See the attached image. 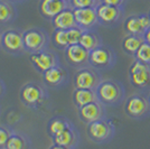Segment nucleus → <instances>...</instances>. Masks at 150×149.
Segmentation results:
<instances>
[{
    "instance_id": "obj_1",
    "label": "nucleus",
    "mask_w": 150,
    "mask_h": 149,
    "mask_svg": "<svg viewBox=\"0 0 150 149\" xmlns=\"http://www.w3.org/2000/svg\"><path fill=\"white\" fill-rule=\"evenodd\" d=\"M98 99L101 103L108 106H119L125 98L123 85L114 80H104L99 84L95 90Z\"/></svg>"
},
{
    "instance_id": "obj_2",
    "label": "nucleus",
    "mask_w": 150,
    "mask_h": 149,
    "mask_svg": "<svg viewBox=\"0 0 150 149\" xmlns=\"http://www.w3.org/2000/svg\"><path fill=\"white\" fill-rule=\"evenodd\" d=\"M125 114L134 120H142L150 114V101L142 91L131 94L125 103Z\"/></svg>"
},
{
    "instance_id": "obj_3",
    "label": "nucleus",
    "mask_w": 150,
    "mask_h": 149,
    "mask_svg": "<svg viewBox=\"0 0 150 149\" xmlns=\"http://www.w3.org/2000/svg\"><path fill=\"white\" fill-rule=\"evenodd\" d=\"M129 81L134 89L142 92L150 89V64L134 60L129 67Z\"/></svg>"
},
{
    "instance_id": "obj_4",
    "label": "nucleus",
    "mask_w": 150,
    "mask_h": 149,
    "mask_svg": "<svg viewBox=\"0 0 150 149\" xmlns=\"http://www.w3.org/2000/svg\"><path fill=\"white\" fill-rule=\"evenodd\" d=\"M115 128L111 120L101 119L88 124V135L95 143H106L114 137Z\"/></svg>"
},
{
    "instance_id": "obj_5",
    "label": "nucleus",
    "mask_w": 150,
    "mask_h": 149,
    "mask_svg": "<svg viewBox=\"0 0 150 149\" xmlns=\"http://www.w3.org/2000/svg\"><path fill=\"white\" fill-rule=\"evenodd\" d=\"M88 63L95 68H110L115 64V53L110 47L101 45L90 52Z\"/></svg>"
},
{
    "instance_id": "obj_6",
    "label": "nucleus",
    "mask_w": 150,
    "mask_h": 149,
    "mask_svg": "<svg viewBox=\"0 0 150 149\" xmlns=\"http://www.w3.org/2000/svg\"><path fill=\"white\" fill-rule=\"evenodd\" d=\"M95 9L99 23L104 26L117 25L123 17V8L109 6L101 2L100 5L95 7Z\"/></svg>"
},
{
    "instance_id": "obj_7",
    "label": "nucleus",
    "mask_w": 150,
    "mask_h": 149,
    "mask_svg": "<svg viewBox=\"0 0 150 149\" xmlns=\"http://www.w3.org/2000/svg\"><path fill=\"white\" fill-rule=\"evenodd\" d=\"M150 28L149 13L131 15L125 20V29L129 35L144 36V33Z\"/></svg>"
},
{
    "instance_id": "obj_8",
    "label": "nucleus",
    "mask_w": 150,
    "mask_h": 149,
    "mask_svg": "<svg viewBox=\"0 0 150 149\" xmlns=\"http://www.w3.org/2000/svg\"><path fill=\"white\" fill-rule=\"evenodd\" d=\"M102 80L100 75L94 70L91 68H82L75 75L74 84L76 89H88V90H96Z\"/></svg>"
},
{
    "instance_id": "obj_9",
    "label": "nucleus",
    "mask_w": 150,
    "mask_h": 149,
    "mask_svg": "<svg viewBox=\"0 0 150 149\" xmlns=\"http://www.w3.org/2000/svg\"><path fill=\"white\" fill-rule=\"evenodd\" d=\"M76 25L84 31H88L99 23L95 7L90 8H75L73 9Z\"/></svg>"
},
{
    "instance_id": "obj_10",
    "label": "nucleus",
    "mask_w": 150,
    "mask_h": 149,
    "mask_svg": "<svg viewBox=\"0 0 150 149\" xmlns=\"http://www.w3.org/2000/svg\"><path fill=\"white\" fill-rule=\"evenodd\" d=\"M104 114H105V111L103 108V103H101L100 101H95L80 108V117L88 124L101 119H104Z\"/></svg>"
},
{
    "instance_id": "obj_11",
    "label": "nucleus",
    "mask_w": 150,
    "mask_h": 149,
    "mask_svg": "<svg viewBox=\"0 0 150 149\" xmlns=\"http://www.w3.org/2000/svg\"><path fill=\"white\" fill-rule=\"evenodd\" d=\"M88 57H90V52L80 44L69 45V47H66V58L71 64L82 65L88 62Z\"/></svg>"
},
{
    "instance_id": "obj_12",
    "label": "nucleus",
    "mask_w": 150,
    "mask_h": 149,
    "mask_svg": "<svg viewBox=\"0 0 150 149\" xmlns=\"http://www.w3.org/2000/svg\"><path fill=\"white\" fill-rule=\"evenodd\" d=\"M53 24L56 29H62V31H69L77 26L75 21L74 13L71 9H65L57 16H55L53 18Z\"/></svg>"
},
{
    "instance_id": "obj_13",
    "label": "nucleus",
    "mask_w": 150,
    "mask_h": 149,
    "mask_svg": "<svg viewBox=\"0 0 150 149\" xmlns=\"http://www.w3.org/2000/svg\"><path fill=\"white\" fill-rule=\"evenodd\" d=\"M65 9L67 8L64 0H42L40 2V11L46 17L54 18Z\"/></svg>"
},
{
    "instance_id": "obj_14",
    "label": "nucleus",
    "mask_w": 150,
    "mask_h": 149,
    "mask_svg": "<svg viewBox=\"0 0 150 149\" xmlns=\"http://www.w3.org/2000/svg\"><path fill=\"white\" fill-rule=\"evenodd\" d=\"M2 44L10 52H17L21 50L24 46V39L23 36L17 31H9L4 34L2 36Z\"/></svg>"
},
{
    "instance_id": "obj_15",
    "label": "nucleus",
    "mask_w": 150,
    "mask_h": 149,
    "mask_svg": "<svg viewBox=\"0 0 150 149\" xmlns=\"http://www.w3.org/2000/svg\"><path fill=\"white\" fill-rule=\"evenodd\" d=\"M73 98H74L75 104L79 108H82L95 101H99L95 90H88V89H76Z\"/></svg>"
},
{
    "instance_id": "obj_16",
    "label": "nucleus",
    "mask_w": 150,
    "mask_h": 149,
    "mask_svg": "<svg viewBox=\"0 0 150 149\" xmlns=\"http://www.w3.org/2000/svg\"><path fill=\"white\" fill-rule=\"evenodd\" d=\"M30 60L35 64V66L43 72H46L47 70L55 66V57L52 54H47L44 52L33 54L30 56Z\"/></svg>"
},
{
    "instance_id": "obj_17",
    "label": "nucleus",
    "mask_w": 150,
    "mask_h": 149,
    "mask_svg": "<svg viewBox=\"0 0 150 149\" xmlns=\"http://www.w3.org/2000/svg\"><path fill=\"white\" fill-rule=\"evenodd\" d=\"M144 43V36H138V35H125L122 39V50H125L128 55L134 56L137 50L140 48V46Z\"/></svg>"
},
{
    "instance_id": "obj_18",
    "label": "nucleus",
    "mask_w": 150,
    "mask_h": 149,
    "mask_svg": "<svg viewBox=\"0 0 150 149\" xmlns=\"http://www.w3.org/2000/svg\"><path fill=\"white\" fill-rule=\"evenodd\" d=\"M24 46L30 50H37L44 45V36L37 31H28L23 35Z\"/></svg>"
},
{
    "instance_id": "obj_19",
    "label": "nucleus",
    "mask_w": 150,
    "mask_h": 149,
    "mask_svg": "<svg viewBox=\"0 0 150 149\" xmlns=\"http://www.w3.org/2000/svg\"><path fill=\"white\" fill-rule=\"evenodd\" d=\"M54 143L55 145L63 146V147H72L76 143V135L71 128L62 131L54 136Z\"/></svg>"
},
{
    "instance_id": "obj_20",
    "label": "nucleus",
    "mask_w": 150,
    "mask_h": 149,
    "mask_svg": "<svg viewBox=\"0 0 150 149\" xmlns=\"http://www.w3.org/2000/svg\"><path fill=\"white\" fill-rule=\"evenodd\" d=\"M80 45H82L88 52H91V50H95L96 47L101 46V39L93 31H84L81 36V39H80Z\"/></svg>"
},
{
    "instance_id": "obj_21",
    "label": "nucleus",
    "mask_w": 150,
    "mask_h": 149,
    "mask_svg": "<svg viewBox=\"0 0 150 149\" xmlns=\"http://www.w3.org/2000/svg\"><path fill=\"white\" fill-rule=\"evenodd\" d=\"M21 98L28 104H35L42 100V92L39 87L33 84L26 85L21 91Z\"/></svg>"
},
{
    "instance_id": "obj_22",
    "label": "nucleus",
    "mask_w": 150,
    "mask_h": 149,
    "mask_svg": "<svg viewBox=\"0 0 150 149\" xmlns=\"http://www.w3.org/2000/svg\"><path fill=\"white\" fill-rule=\"evenodd\" d=\"M44 79L50 85H56V84H59L65 79V72L62 68L54 66L44 72Z\"/></svg>"
},
{
    "instance_id": "obj_23",
    "label": "nucleus",
    "mask_w": 150,
    "mask_h": 149,
    "mask_svg": "<svg viewBox=\"0 0 150 149\" xmlns=\"http://www.w3.org/2000/svg\"><path fill=\"white\" fill-rule=\"evenodd\" d=\"M133 57L137 61H140V62L146 63V64H150V44L144 42L140 46V48L137 50L136 55Z\"/></svg>"
},
{
    "instance_id": "obj_24",
    "label": "nucleus",
    "mask_w": 150,
    "mask_h": 149,
    "mask_svg": "<svg viewBox=\"0 0 150 149\" xmlns=\"http://www.w3.org/2000/svg\"><path fill=\"white\" fill-rule=\"evenodd\" d=\"M54 40L55 43L61 46V47H69V35H67V31H62V29H56L54 33Z\"/></svg>"
},
{
    "instance_id": "obj_25",
    "label": "nucleus",
    "mask_w": 150,
    "mask_h": 149,
    "mask_svg": "<svg viewBox=\"0 0 150 149\" xmlns=\"http://www.w3.org/2000/svg\"><path fill=\"white\" fill-rule=\"evenodd\" d=\"M69 124L67 122L63 121V120H59V119H56V120H53L50 124V131L53 136H55L57 133L62 132V131L69 129Z\"/></svg>"
},
{
    "instance_id": "obj_26",
    "label": "nucleus",
    "mask_w": 150,
    "mask_h": 149,
    "mask_svg": "<svg viewBox=\"0 0 150 149\" xmlns=\"http://www.w3.org/2000/svg\"><path fill=\"white\" fill-rule=\"evenodd\" d=\"M83 31H84V29L80 28L79 26L69 29V31H67V35H69V45L80 44V39H81V36H82V34H83Z\"/></svg>"
},
{
    "instance_id": "obj_27",
    "label": "nucleus",
    "mask_w": 150,
    "mask_h": 149,
    "mask_svg": "<svg viewBox=\"0 0 150 149\" xmlns=\"http://www.w3.org/2000/svg\"><path fill=\"white\" fill-rule=\"evenodd\" d=\"M24 146H25V143H24L23 138L17 135H13L9 137L6 143L7 149H24Z\"/></svg>"
},
{
    "instance_id": "obj_28",
    "label": "nucleus",
    "mask_w": 150,
    "mask_h": 149,
    "mask_svg": "<svg viewBox=\"0 0 150 149\" xmlns=\"http://www.w3.org/2000/svg\"><path fill=\"white\" fill-rule=\"evenodd\" d=\"M71 5L75 8H90L96 7L101 4V0H69Z\"/></svg>"
},
{
    "instance_id": "obj_29",
    "label": "nucleus",
    "mask_w": 150,
    "mask_h": 149,
    "mask_svg": "<svg viewBox=\"0 0 150 149\" xmlns=\"http://www.w3.org/2000/svg\"><path fill=\"white\" fill-rule=\"evenodd\" d=\"M11 15H13V10L10 6L4 1H0V21L4 23L9 20L11 18Z\"/></svg>"
},
{
    "instance_id": "obj_30",
    "label": "nucleus",
    "mask_w": 150,
    "mask_h": 149,
    "mask_svg": "<svg viewBox=\"0 0 150 149\" xmlns=\"http://www.w3.org/2000/svg\"><path fill=\"white\" fill-rule=\"evenodd\" d=\"M127 1L128 0H101L102 4H105V5L113 7H119V8H123L127 4Z\"/></svg>"
},
{
    "instance_id": "obj_31",
    "label": "nucleus",
    "mask_w": 150,
    "mask_h": 149,
    "mask_svg": "<svg viewBox=\"0 0 150 149\" xmlns=\"http://www.w3.org/2000/svg\"><path fill=\"white\" fill-rule=\"evenodd\" d=\"M9 133H8V131L5 130L4 128H0V147H2V146H6L7 141H8V139H9Z\"/></svg>"
},
{
    "instance_id": "obj_32",
    "label": "nucleus",
    "mask_w": 150,
    "mask_h": 149,
    "mask_svg": "<svg viewBox=\"0 0 150 149\" xmlns=\"http://www.w3.org/2000/svg\"><path fill=\"white\" fill-rule=\"evenodd\" d=\"M144 42H147V43L150 44V28L147 31H146V33H144Z\"/></svg>"
},
{
    "instance_id": "obj_33",
    "label": "nucleus",
    "mask_w": 150,
    "mask_h": 149,
    "mask_svg": "<svg viewBox=\"0 0 150 149\" xmlns=\"http://www.w3.org/2000/svg\"><path fill=\"white\" fill-rule=\"evenodd\" d=\"M50 149H69L67 147H63V146H58V145H54V146H52Z\"/></svg>"
},
{
    "instance_id": "obj_34",
    "label": "nucleus",
    "mask_w": 150,
    "mask_h": 149,
    "mask_svg": "<svg viewBox=\"0 0 150 149\" xmlns=\"http://www.w3.org/2000/svg\"><path fill=\"white\" fill-rule=\"evenodd\" d=\"M148 98H149V101H150V92H149V94H148Z\"/></svg>"
},
{
    "instance_id": "obj_35",
    "label": "nucleus",
    "mask_w": 150,
    "mask_h": 149,
    "mask_svg": "<svg viewBox=\"0 0 150 149\" xmlns=\"http://www.w3.org/2000/svg\"><path fill=\"white\" fill-rule=\"evenodd\" d=\"M149 16H150V10H149Z\"/></svg>"
},
{
    "instance_id": "obj_36",
    "label": "nucleus",
    "mask_w": 150,
    "mask_h": 149,
    "mask_svg": "<svg viewBox=\"0 0 150 149\" xmlns=\"http://www.w3.org/2000/svg\"><path fill=\"white\" fill-rule=\"evenodd\" d=\"M64 1H65V0H64Z\"/></svg>"
}]
</instances>
